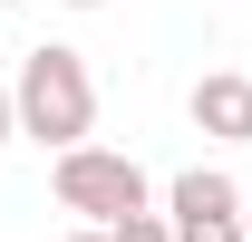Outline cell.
<instances>
[{
  "label": "cell",
  "instance_id": "obj_7",
  "mask_svg": "<svg viewBox=\"0 0 252 242\" xmlns=\"http://www.w3.org/2000/svg\"><path fill=\"white\" fill-rule=\"evenodd\" d=\"M68 10H107V0H68Z\"/></svg>",
  "mask_w": 252,
  "mask_h": 242
},
{
  "label": "cell",
  "instance_id": "obj_1",
  "mask_svg": "<svg viewBox=\"0 0 252 242\" xmlns=\"http://www.w3.org/2000/svg\"><path fill=\"white\" fill-rule=\"evenodd\" d=\"M20 136L30 146H49V155H68V146H88V126H97V78H88V59L78 49H59V39H39L30 59H20Z\"/></svg>",
  "mask_w": 252,
  "mask_h": 242
},
{
  "label": "cell",
  "instance_id": "obj_5",
  "mask_svg": "<svg viewBox=\"0 0 252 242\" xmlns=\"http://www.w3.org/2000/svg\"><path fill=\"white\" fill-rule=\"evenodd\" d=\"M107 233H117V242H175V213L146 204V213H126V223H107Z\"/></svg>",
  "mask_w": 252,
  "mask_h": 242
},
{
  "label": "cell",
  "instance_id": "obj_8",
  "mask_svg": "<svg viewBox=\"0 0 252 242\" xmlns=\"http://www.w3.org/2000/svg\"><path fill=\"white\" fill-rule=\"evenodd\" d=\"M0 10H20V0H0Z\"/></svg>",
  "mask_w": 252,
  "mask_h": 242
},
{
  "label": "cell",
  "instance_id": "obj_4",
  "mask_svg": "<svg viewBox=\"0 0 252 242\" xmlns=\"http://www.w3.org/2000/svg\"><path fill=\"white\" fill-rule=\"evenodd\" d=\"M165 213H243V184L223 175V165H185V175L165 184Z\"/></svg>",
  "mask_w": 252,
  "mask_h": 242
},
{
  "label": "cell",
  "instance_id": "obj_2",
  "mask_svg": "<svg viewBox=\"0 0 252 242\" xmlns=\"http://www.w3.org/2000/svg\"><path fill=\"white\" fill-rule=\"evenodd\" d=\"M49 194H59V213H78V223H126V213L156 204V184H146V165L126 146H68L59 165H49Z\"/></svg>",
  "mask_w": 252,
  "mask_h": 242
},
{
  "label": "cell",
  "instance_id": "obj_6",
  "mask_svg": "<svg viewBox=\"0 0 252 242\" xmlns=\"http://www.w3.org/2000/svg\"><path fill=\"white\" fill-rule=\"evenodd\" d=\"M0 146H20V88L0 78Z\"/></svg>",
  "mask_w": 252,
  "mask_h": 242
},
{
  "label": "cell",
  "instance_id": "obj_3",
  "mask_svg": "<svg viewBox=\"0 0 252 242\" xmlns=\"http://www.w3.org/2000/svg\"><path fill=\"white\" fill-rule=\"evenodd\" d=\"M185 117H194V136H214V146H252V78L243 68H204L185 88Z\"/></svg>",
  "mask_w": 252,
  "mask_h": 242
}]
</instances>
